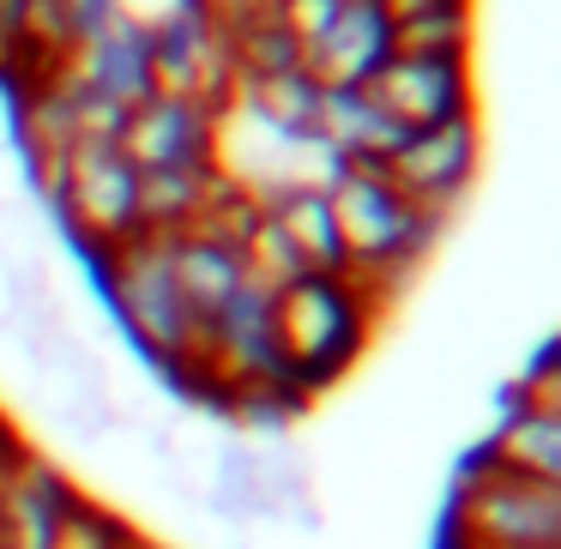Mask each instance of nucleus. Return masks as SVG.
<instances>
[{
  "label": "nucleus",
  "instance_id": "f257e3e1",
  "mask_svg": "<svg viewBox=\"0 0 561 549\" xmlns=\"http://www.w3.org/2000/svg\"><path fill=\"white\" fill-rule=\"evenodd\" d=\"M380 320V302L351 272H302L284 290H272V344H278V375L296 392H327L363 356L368 332Z\"/></svg>",
  "mask_w": 561,
  "mask_h": 549
},
{
  "label": "nucleus",
  "instance_id": "f03ea898",
  "mask_svg": "<svg viewBox=\"0 0 561 549\" xmlns=\"http://www.w3.org/2000/svg\"><path fill=\"white\" fill-rule=\"evenodd\" d=\"M332 218H339V242H344V272L375 296L380 308L392 302L404 278L416 272V260L435 248V236L447 230V218H428L423 206L392 187L387 170H363L344 163L327 182Z\"/></svg>",
  "mask_w": 561,
  "mask_h": 549
},
{
  "label": "nucleus",
  "instance_id": "7ed1b4c3",
  "mask_svg": "<svg viewBox=\"0 0 561 549\" xmlns=\"http://www.w3.org/2000/svg\"><path fill=\"white\" fill-rule=\"evenodd\" d=\"M98 272H103V290H110V302H115V320H122L127 339L139 344V356H146L151 368H163L170 387H182V375L194 368V351H199V327L182 308V290H175L170 236L139 230L134 242L103 254Z\"/></svg>",
  "mask_w": 561,
  "mask_h": 549
},
{
  "label": "nucleus",
  "instance_id": "20e7f679",
  "mask_svg": "<svg viewBox=\"0 0 561 549\" xmlns=\"http://www.w3.org/2000/svg\"><path fill=\"white\" fill-rule=\"evenodd\" d=\"M447 549H561V483L501 471L483 447L459 465Z\"/></svg>",
  "mask_w": 561,
  "mask_h": 549
},
{
  "label": "nucleus",
  "instance_id": "39448f33",
  "mask_svg": "<svg viewBox=\"0 0 561 549\" xmlns=\"http://www.w3.org/2000/svg\"><path fill=\"white\" fill-rule=\"evenodd\" d=\"M31 170L91 260L115 254L139 236V170L115 139H73L61 158L31 163Z\"/></svg>",
  "mask_w": 561,
  "mask_h": 549
},
{
  "label": "nucleus",
  "instance_id": "423d86ee",
  "mask_svg": "<svg viewBox=\"0 0 561 549\" xmlns=\"http://www.w3.org/2000/svg\"><path fill=\"white\" fill-rule=\"evenodd\" d=\"M151 91L170 98H194L206 110H230L236 98V61L224 31L211 25L206 7H175V13L151 19Z\"/></svg>",
  "mask_w": 561,
  "mask_h": 549
},
{
  "label": "nucleus",
  "instance_id": "0eeeda50",
  "mask_svg": "<svg viewBox=\"0 0 561 549\" xmlns=\"http://www.w3.org/2000/svg\"><path fill=\"white\" fill-rule=\"evenodd\" d=\"M363 91L404 127V134H428V127L477 115L471 55H404V49H392L387 67H380Z\"/></svg>",
  "mask_w": 561,
  "mask_h": 549
},
{
  "label": "nucleus",
  "instance_id": "6e6552de",
  "mask_svg": "<svg viewBox=\"0 0 561 549\" xmlns=\"http://www.w3.org/2000/svg\"><path fill=\"white\" fill-rule=\"evenodd\" d=\"M477 163H483V134H477V115H465L428 134H404V146L387 158V175L428 218H453L477 182Z\"/></svg>",
  "mask_w": 561,
  "mask_h": 549
},
{
  "label": "nucleus",
  "instance_id": "1a4fd4ad",
  "mask_svg": "<svg viewBox=\"0 0 561 549\" xmlns=\"http://www.w3.org/2000/svg\"><path fill=\"white\" fill-rule=\"evenodd\" d=\"M218 110L194 98H170V91H151L127 110L122 139L115 146L127 151L139 175L146 170H199V163H218Z\"/></svg>",
  "mask_w": 561,
  "mask_h": 549
},
{
  "label": "nucleus",
  "instance_id": "9d476101",
  "mask_svg": "<svg viewBox=\"0 0 561 549\" xmlns=\"http://www.w3.org/2000/svg\"><path fill=\"white\" fill-rule=\"evenodd\" d=\"M392 55V19L380 0H344L339 19L302 49V67L320 91H356L387 67Z\"/></svg>",
  "mask_w": 561,
  "mask_h": 549
},
{
  "label": "nucleus",
  "instance_id": "9b49d317",
  "mask_svg": "<svg viewBox=\"0 0 561 549\" xmlns=\"http://www.w3.org/2000/svg\"><path fill=\"white\" fill-rule=\"evenodd\" d=\"M79 495V483L43 453H19L0 477V549H49L55 525H61L67 501Z\"/></svg>",
  "mask_w": 561,
  "mask_h": 549
},
{
  "label": "nucleus",
  "instance_id": "f8f14e48",
  "mask_svg": "<svg viewBox=\"0 0 561 549\" xmlns=\"http://www.w3.org/2000/svg\"><path fill=\"white\" fill-rule=\"evenodd\" d=\"M61 73L73 79V85L134 110L139 98H151V31L139 25L134 13H115L110 25H98L73 55H67Z\"/></svg>",
  "mask_w": 561,
  "mask_h": 549
},
{
  "label": "nucleus",
  "instance_id": "ddd939ff",
  "mask_svg": "<svg viewBox=\"0 0 561 549\" xmlns=\"http://www.w3.org/2000/svg\"><path fill=\"white\" fill-rule=\"evenodd\" d=\"M170 272H175V290H182V308L194 314L199 339H206V327L236 302V290L248 284L242 254H236L230 242H218V236H206V230L170 236Z\"/></svg>",
  "mask_w": 561,
  "mask_h": 549
},
{
  "label": "nucleus",
  "instance_id": "4468645a",
  "mask_svg": "<svg viewBox=\"0 0 561 549\" xmlns=\"http://www.w3.org/2000/svg\"><path fill=\"white\" fill-rule=\"evenodd\" d=\"M314 139L332 151L339 163H363V170H387V158L404 146V127L368 98L363 85L356 91H320V122Z\"/></svg>",
  "mask_w": 561,
  "mask_h": 549
},
{
  "label": "nucleus",
  "instance_id": "2eb2a0df",
  "mask_svg": "<svg viewBox=\"0 0 561 549\" xmlns=\"http://www.w3.org/2000/svg\"><path fill=\"white\" fill-rule=\"evenodd\" d=\"M260 206H266V218L278 224L284 242H290V254L302 260V272H344V242H339V218H332L327 187L296 182V187L266 194Z\"/></svg>",
  "mask_w": 561,
  "mask_h": 549
},
{
  "label": "nucleus",
  "instance_id": "dca6fc26",
  "mask_svg": "<svg viewBox=\"0 0 561 549\" xmlns=\"http://www.w3.org/2000/svg\"><path fill=\"white\" fill-rule=\"evenodd\" d=\"M230 110L242 115V122L266 127L272 139H314L320 85L308 79V67H284V73H266V79H242Z\"/></svg>",
  "mask_w": 561,
  "mask_h": 549
},
{
  "label": "nucleus",
  "instance_id": "f3484780",
  "mask_svg": "<svg viewBox=\"0 0 561 549\" xmlns=\"http://www.w3.org/2000/svg\"><path fill=\"white\" fill-rule=\"evenodd\" d=\"M483 453L501 471L537 477V483H561V411H537V404H507L501 423L489 428Z\"/></svg>",
  "mask_w": 561,
  "mask_h": 549
},
{
  "label": "nucleus",
  "instance_id": "a211bd4d",
  "mask_svg": "<svg viewBox=\"0 0 561 549\" xmlns=\"http://www.w3.org/2000/svg\"><path fill=\"white\" fill-rule=\"evenodd\" d=\"M218 163L199 170H146L139 175V230L146 236H182L199 224L211 187H218Z\"/></svg>",
  "mask_w": 561,
  "mask_h": 549
},
{
  "label": "nucleus",
  "instance_id": "6ab92c4d",
  "mask_svg": "<svg viewBox=\"0 0 561 549\" xmlns=\"http://www.w3.org/2000/svg\"><path fill=\"white\" fill-rule=\"evenodd\" d=\"M49 549H151V544L115 507H103V501H91L85 489H79V495L67 501L61 525H55V544Z\"/></svg>",
  "mask_w": 561,
  "mask_h": 549
},
{
  "label": "nucleus",
  "instance_id": "aec40b11",
  "mask_svg": "<svg viewBox=\"0 0 561 549\" xmlns=\"http://www.w3.org/2000/svg\"><path fill=\"white\" fill-rule=\"evenodd\" d=\"M392 49H404V55H471V7L399 19V25H392Z\"/></svg>",
  "mask_w": 561,
  "mask_h": 549
},
{
  "label": "nucleus",
  "instance_id": "412c9836",
  "mask_svg": "<svg viewBox=\"0 0 561 549\" xmlns=\"http://www.w3.org/2000/svg\"><path fill=\"white\" fill-rule=\"evenodd\" d=\"M507 404H537V411H561V375H556V344L537 351V363L507 387Z\"/></svg>",
  "mask_w": 561,
  "mask_h": 549
},
{
  "label": "nucleus",
  "instance_id": "4be33fe9",
  "mask_svg": "<svg viewBox=\"0 0 561 549\" xmlns=\"http://www.w3.org/2000/svg\"><path fill=\"white\" fill-rule=\"evenodd\" d=\"M339 7H344V0H272V13H278V25L296 37V49H308V43L332 25Z\"/></svg>",
  "mask_w": 561,
  "mask_h": 549
},
{
  "label": "nucleus",
  "instance_id": "5701e85b",
  "mask_svg": "<svg viewBox=\"0 0 561 549\" xmlns=\"http://www.w3.org/2000/svg\"><path fill=\"white\" fill-rule=\"evenodd\" d=\"M380 7H387V19L399 25V19H423V13H459L471 0H380Z\"/></svg>",
  "mask_w": 561,
  "mask_h": 549
},
{
  "label": "nucleus",
  "instance_id": "b1692460",
  "mask_svg": "<svg viewBox=\"0 0 561 549\" xmlns=\"http://www.w3.org/2000/svg\"><path fill=\"white\" fill-rule=\"evenodd\" d=\"M19 453H25V435H19V423H13V416L0 411V477H7V465H13Z\"/></svg>",
  "mask_w": 561,
  "mask_h": 549
}]
</instances>
